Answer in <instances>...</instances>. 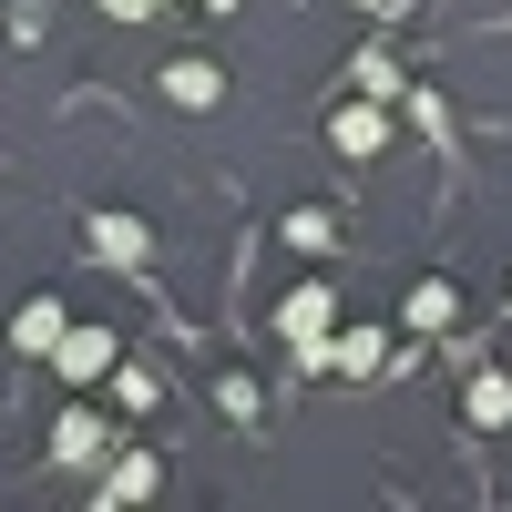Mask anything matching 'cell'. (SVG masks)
I'll use <instances>...</instances> for the list:
<instances>
[{"mask_svg":"<svg viewBox=\"0 0 512 512\" xmlns=\"http://www.w3.org/2000/svg\"><path fill=\"white\" fill-rule=\"evenodd\" d=\"M328 328H338V297H328L318 277L277 297V338H287V349H318V338H328Z\"/></svg>","mask_w":512,"mask_h":512,"instance_id":"1","label":"cell"},{"mask_svg":"<svg viewBox=\"0 0 512 512\" xmlns=\"http://www.w3.org/2000/svg\"><path fill=\"white\" fill-rule=\"evenodd\" d=\"M52 369L72 379V390H82V379H113V328H93V318H72V328L52 338Z\"/></svg>","mask_w":512,"mask_h":512,"instance_id":"2","label":"cell"},{"mask_svg":"<svg viewBox=\"0 0 512 512\" xmlns=\"http://www.w3.org/2000/svg\"><path fill=\"white\" fill-rule=\"evenodd\" d=\"M82 246H93L103 267H144V256H154V226H144V216H82Z\"/></svg>","mask_w":512,"mask_h":512,"instance_id":"3","label":"cell"},{"mask_svg":"<svg viewBox=\"0 0 512 512\" xmlns=\"http://www.w3.org/2000/svg\"><path fill=\"white\" fill-rule=\"evenodd\" d=\"M328 144H338V154H379V144H390V103H379V93H369V103H338V113H328Z\"/></svg>","mask_w":512,"mask_h":512,"instance_id":"4","label":"cell"},{"mask_svg":"<svg viewBox=\"0 0 512 512\" xmlns=\"http://www.w3.org/2000/svg\"><path fill=\"white\" fill-rule=\"evenodd\" d=\"M328 369L338 379H379L390 369V328H328Z\"/></svg>","mask_w":512,"mask_h":512,"instance_id":"5","label":"cell"},{"mask_svg":"<svg viewBox=\"0 0 512 512\" xmlns=\"http://www.w3.org/2000/svg\"><path fill=\"white\" fill-rule=\"evenodd\" d=\"M103 451H113V420H93V410H62V431H52V461H62V472H93Z\"/></svg>","mask_w":512,"mask_h":512,"instance_id":"6","label":"cell"},{"mask_svg":"<svg viewBox=\"0 0 512 512\" xmlns=\"http://www.w3.org/2000/svg\"><path fill=\"white\" fill-rule=\"evenodd\" d=\"M154 482H164V461H154V451H123V461H113V472L93 482V502H103V512H123V502H144Z\"/></svg>","mask_w":512,"mask_h":512,"instance_id":"7","label":"cell"},{"mask_svg":"<svg viewBox=\"0 0 512 512\" xmlns=\"http://www.w3.org/2000/svg\"><path fill=\"white\" fill-rule=\"evenodd\" d=\"M62 328H72L62 297H31V308L11 318V349H21V359H52V338H62Z\"/></svg>","mask_w":512,"mask_h":512,"instance_id":"8","label":"cell"},{"mask_svg":"<svg viewBox=\"0 0 512 512\" xmlns=\"http://www.w3.org/2000/svg\"><path fill=\"white\" fill-rule=\"evenodd\" d=\"M164 103H175V113H216V103H226L216 62H175V72H164Z\"/></svg>","mask_w":512,"mask_h":512,"instance_id":"9","label":"cell"},{"mask_svg":"<svg viewBox=\"0 0 512 512\" xmlns=\"http://www.w3.org/2000/svg\"><path fill=\"white\" fill-rule=\"evenodd\" d=\"M451 318H461V297H451V277H420V287H410V328L431 338V328H451Z\"/></svg>","mask_w":512,"mask_h":512,"instance_id":"10","label":"cell"},{"mask_svg":"<svg viewBox=\"0 0 512 512\" xmlns=\"http://www.w3.org/2000/svg\"><path fill=\"white\" fill-rule=\"evenodd\" d=\"M461 410H472L482 431H502V420H512V379H502V369H482L472 390H461Z\"/></svg>","mask_w":512,"mask_h":512,"instance_id":"11","label":"cell"},{"mask_svg":"<svg viewBox=\"0 0 512 512\" xmlns=\"http://www.w3.org/2000/svg\"><path fill=\"white\" fill-rule=\"evenodd\" d=\"M359 82H369L379 103H400V72H390V52H359Z\"/></svg>","mask_w":512,"mask_h":512,"instance_id":"12","label":"cell"},{"mask_svg":"<svg viewBox=\"0 0 512 512\" xmlns=\"http://www.w3.org/2000/svg\"><path fill=\"white\" fill-rule=\"evenodd\" d=\"M154 11H175V0H103V21H154Z\"/></svg>","mask_w":512,"mask_h":512,"instance_id":"13","label":"cell"},{"mask_svg":"<svg viewBox=\"0 0 512 512\" xmlns=\"http://www.w3.org/2000/svg\"><path fill=\"white\" fill-rule=\"evenodd\" d=\"M205 11H236V0H205Z\"/></svg>","mask_w":512,"mask_h":512,"instance_id":"14","label":"cell"},{"mask_svg":"<svg viewBox=\"0 0 512 512\" xmlns=\"http://www.w3.org/2000/svg\"><path fill=\"white\" fill-rule=\"evenodd\" d=\"M359 11H390V0H359Z\"/></svg>","mask_w":512,"mask_h":512,"instance_id":"15","label":"cell"}]
</instances>
